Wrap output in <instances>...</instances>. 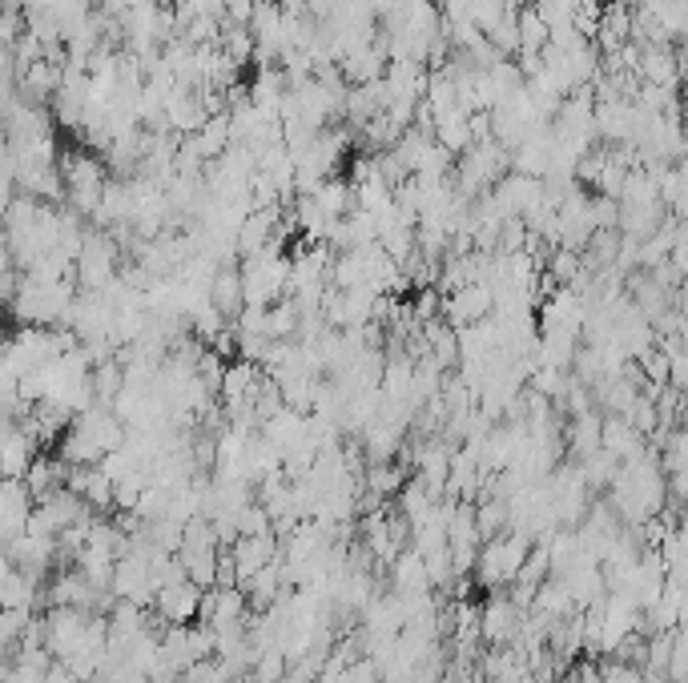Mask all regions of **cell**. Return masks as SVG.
Here are the masks:
<instances>
[{
    "instance_id": "obj_4",
    "label": "cell",
    "mask_w": 688,
    "mask_h": 683,
    "mask_svg": "<svg viewBox=\"0 0 688 683\" xmlns=\"http://www.w3.org/2000/svg\"><path fill=\"white\" fill-rule=\"evenodd\" d=\"M636 77L644 84L676 89V81H680V57L668 45H644V53L636 60Z\"/></svg>"
},
{
    "instance_id": "obj_11",
    "label": "cell",
    "mask_w": 688,
    "mask_h": 683,
    "mask_svg": "<svg viewBox=\"0 0 688 683\" xmlns=\"http://www.w3.org/2000/svg\"><path fill=\"white\" fill-rule=\"evenodd\" d=\"M624 419L632 422V426H636V431L644 434V439H648V434L656 431V426H661V410H656V398H652V395H640L636 402H632V407L624 410Z\"/></svg>"
},
{
    "instance_id": "obj_9",
    "label": "cell",
    "mask_w": 688,
    "mask_h": 683,
    "mask_svg": "<svg viewBox=\"0 0 688 683\" xmlns=\"http://www.w3.org/2000/svg\"><path fill=\"white\" fill-rule=\"evenodd\" d=\"M548 45H552L548 21L540 16L535 4H523V9H519V53H543Z\"/></svg>"
},
{
    "instance_id": "obj_12",
    "label": "cell",
    "mask_w": 688,
    "mask_h": 683,
    "mask_svg": "<svg viewBox=\"0 0 688 683\" xmlns=\"http://www.w3.org/2000/svg\"><path fill=\"white\" fill-rule=\"evenodd\" d=\"M41 683H77V675H72L69 672V668H65V663H53V668H48V672H45V680H41Z\"/></svg>"
},
{
    "instance_id": "obj_13",
    "label": "cell",
    "mask_w": 688,
    "mask_h": 683,
    "mask_svg": "<svg viewBox=\"0 0 688 683\" xmlns=\"http://www.w3.org/2000/svg\"><path fill=\"white\" fill-rule=\"evenodd\" d=\"M555 683H576V680H555Z\"/></svg>"
},
{
    "instance_id": "obj_10",
    "label": "cell",
    "mask_w": 688,
    "mask_h": 683,
    "mask_svg": "<svg viewBox=\"0 0 688 683\" xmlns=\"http://www.w3.org/2000/svg\"><path fill=\"white\" fill-rule=\"evenodd\" d=\"M290 675V656L282 648H266L262 656H258V663H253L250 680L253 683H282Z\"/></svg>"
},
{
    "instance_id": "obj_1",
    "label": "cell",
    "mask_w": 688,
    "mask_h": 683,
    "mask_svg": "<svg viewBox=\"0 0 688 683\" xmlns=\"http://www.w3.org/2000/svg\"><path fill=\"white\" fill-rule=\"evenodd\" d=\"M535 551V539H531L528 531H504V535H495L480 547V564H475V579H480V588L487 591H504L511 588L528 564V555Z\"/></svg>"
},
{
    "instance_id": "obj_8",
    "label": "cell",
    "mask_w": 688,
    "mask_h": 683,
    "mask_svg": "<svg viewBox=\"0 0 688 683\" xmlns=\"http://www.w3.org/2000/svg\"><path fill=\"white\" fill-rule=\"evenodd\" d=\"M604 53H616L632 41V12L624 9V0H612L608 9L600 12V33H596Z\"/></svg>"
},
{
    "instance_id": "obj_5",
    "label": "cell",
    "mask_w": 688,
    "mask_h": 683,
    "mask_svg": "<svg viewBox=\"0 0 688 683\" xmlns=\"http://www.w3.org/2000/svg\"><path fill=\"white\" fill-rule=\"evenodd\" d=\"M604 451L616 455L620 463H632V458H640L648 446H644V434H640L624 414H608V419H604Z\"/></svg>"
},
{
    "instance_id": "obj_6",
    "label": "cell",
    "mask_w": 688,
    "mask_h": 683,
    "mask_svg": "<svg viewBox=\"0 0 688 683\" xmlns=\"http://www.w3.org/2000/svg\"><path fill=\"white\" fill-rule=\"evenodd\" d=\"M210 306H214L217 314H226L229 322H238L241 310L250 306L246 301V286H241V270H217L214 274V286H210Z\"/></svg>"
},
{
    "instance_id": "obj_2",
    "label": "cell",
    "mask_w": 688,
    "mask_h": 683,
    "mask_svg": "<svg viewBox=\"0 0 688 683\" xmlns=\"http://www.w3.org/2000/svg\"><path fill=\"white\" fill-rule=\"evenodd\" d=\"M202 603H205V588H198L193 579H178V583H169V588L157 591L154 615L161 624L190 627L193 619H202Z\"/></svg>"
},
{
    "instance_id": "obj_3",
    "label": "cell",
    "mask_w": 688,
    "mask_h": 683,
    "mask_svg": "<svg viewBox=\"0 0 688 683\" xmlns=\"http://www.w3.org/2000/svg\"><path fill=\"white\" fill-rule=\"evenodd\" d=\"M443 310H447V322L455 326V330L480 326L495 314V289L487 286V282H471V286L455 289V294L447 298Z\"/></svg>"
},
{
    "instance_id": "obj_7",
    "label": "cell",
    "mask_w": 688,
    "mask_h": 683,
    "mask_svg": "<svg viewBox=\"0 0 688 683\" xmlns=\"http://www.w3.org/2000/svg\"><path fill=\"white\" fill-rule=\"evenodd\" d=\"M391 591L395 595H415V591H431V576H427V559L415 547L398 555L391 564Z\"/></svg>"
}]
</instances>
